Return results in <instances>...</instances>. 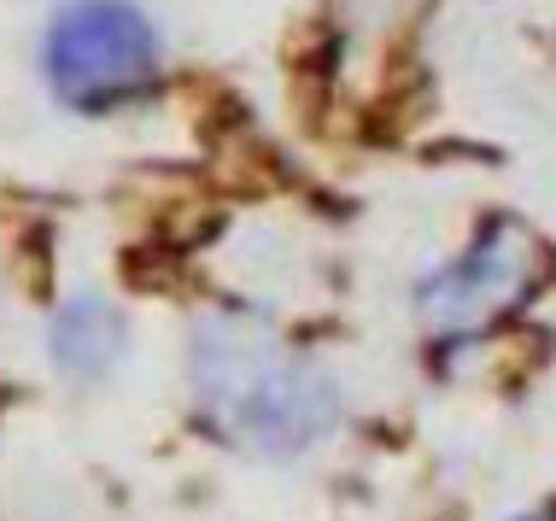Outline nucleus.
<instances>
[{
    "mask_svg": "<svg viewBox=\"0 0 556 521\" xmlns=\"http://www.w3.org/2000/svg\"><path fill=\"white\" fill-rule=\"evenodd\" d=\"M193 410L229 452L299 457L340 416L334 381L252 317H205L188 340Z\"/></svg>",
    "mask_w": 556,
    "mask_h": 521,
    "instance_id": "1",
    "label": "nucleus"
},
{
    "mask_svg": "<svg viewBox=\"0 0 556 521\" xmlns=\"http://www.w3.org/2000/svg\"><path fill=\"white\" fill-rule=\"evenodd\" d=\"M41 71L65 106L106 112L153 82L159 36L124 0H83L53 18L48 41H41Z\"/></svg>",
    "mask_w": 556,
    "mask_h": 521,
    "instance_id": "2",
    "label": "nucleus"
},
{
    "mask_svg": "<svg viewBox=\"0 0 556 521\" xmlns=\"http://www.w3.org/2000/svg\"><path fill=\"white\" fill-rule=\"evenodd\" d=\"M545 281V246L521 223L498 217L480 241L422 281V322L433 334H475L533 300Z\"/></svg>",
    "mask_w": 556,
    "mask_h": 521,
    "instance_id": "3",
    "label": "nucleus"
},
{
    "mask_svg": "<svg viewBox=\"0 0 556 521\" xmlns=\"http://www.w3.org/2000/svg\"><path fill=\"white\" fill-rule=\"evenodd\" d=\"M53 357L65 376H106L124 352V317L106 300H71L53 317Z\"/></svg>",
    "mask_w": 556,
    "mask_h": 521,
    "instance_id": "4",
    "label": "nucleus"
},
{
    "mask_svg": "<svg viewBox=\"0 0 556 521\" xmlns=\"http://www.w3.org/2000/svg\"><path fill=\"white\" fill-rule=\"evenodd\" d=\"M516 521H556V516H516Z\"/></svg>",
    "mask_w": 556,
    "mask_h": 521,
    "instance_id": "5",
    "label": "nucleus"
}]
</instances>
